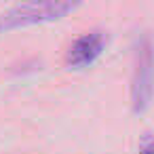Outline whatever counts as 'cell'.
Returning a JSON list of instances; mask_svg holds the SVG:
<instances>
[{"label":"cell","instance_id":"6da1fadb","mask_svg":"<svg viewBox=\"0 0 154 154\" xmlns=\"http://www.w3.org/2000/svg\"><path fill=\"white\" fill-rule=\"evenodd\" d=\"M154 99V42L148 32L135 38L133 47V78H131V106L133 112H143Z\"/></svg>","mask_w":154,"mask_h":154},{"label":"cell","instance_id":"7a4b0ae2","mask_svg":"<svg viewBox=\"0 0 154 154\" xmlns=\"http://www.w3.org/2000/svg\"><path fill=\"white\" fill-rule=\"evenodd\" d=\"M74 2H26L15 5L0 15V32H9L15 28H26L45 21H57L74 11Z\"/></svg>","mask_w":154,"mask_h":154},{"label":"cell","instance_id":"3957f363","mask_svg":"<svg viewBox=\"0 0 154 154\" xmlns=\"http://www.w3.org/2000/svg\"><path fill=\"white\" fill-rule=\"evenodd\" d=\"M103 47H106V34L101 30H91L70 45L66 61L72 68H87L101 55Z\"/></svg>","mask_w":154,"mask_h":154},{"label":"cell","instance_id":"277c9868","mask_svg":"<svg viewBox=\"0 0 154 154\" xmlns=\"http://www.w3.org/2000/svg\"><path fill=\"white\" fill-rule=\"evenodd\" d=\"M139 154H154V135L146 133L139 141Z\"/></svg>","mask_w":154,"mask_h":154}]
</instances>
